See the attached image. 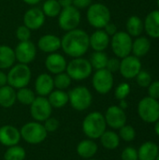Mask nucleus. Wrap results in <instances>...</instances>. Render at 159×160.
<instances>
[{
  "mask_svg": "<svg viewBox=\"0 0 159 160\" xmlns=\"http://www.w3.org/2000/svg\"><path fill=\"white\" fill-rule=\"evenodd\" d=\"M107 124L104 117L99 112H92L88 113L82 121V131L84 135L91 140L99 139L107 130Z\"/></svg>",
  "mask_w": 159,
  "mask_h": 160,
  "instance_id": "obj_2",
  "label": "nucleus"
},
{
  "mask_svg": "<svg viewBox=\"0 0 159 160\" xmlns=\"http://www.w3.org/2000/svg\"><path fill=\"white\" fill-rule=\"evenodd\" d=\"M108 59H109V56L106 54V52H94L88 60H89L93 69L98 70V69L106 68Z\"/></svg>",
  "mask_w": 159,
  "mask_h": 160,
  "instance_id": "obj_32",
  "label": "nucleus"
},
{
  "mask_svg": "<svg viewBox=\"0 0 159 160\" xmlns=\"http://www.w3.org/2000/svg\"><path fill=\"white\" fill-rule=\"evenodd\" d=\"M16 101V90L13 87L8 84L0 87V107L5 109L11 108Z\"/></svg>",
  "mask_w": 159,
  "mask_h": 160,
  "instance_id": "obj_26",
  "label": "nucleus"
},
{
  "mask_svg": "<svg viewBox=\"0 0 159 160\" xmlns=\"http://www.w3.org/2000/svg\"><path fill=\"white\" fill-rule=\"evenodd\" d=\"M131 91V87L129 85V83L127 82H121L120 84H118L114 90V97L116 99L118 100H123L126 99L128 95L130 94Z\"/></svg>",
  "mask_w": 159,
  "mask_h": 160,
  "instance_id": "obj_37",
  "label": "nucleus"
},
{
  "mask_svg": "<svg viewBox=\"0 0 159 160\" xmlns=\"http://www.w3.org/2000/svg\"><path fill=\"white\" fill-rule=\"evenodd\" d=\"M127 33L131 38H138L142 35L144 30L143 21L137 15L130 16L127 21Z\"/></svg>",
  "mask_w": 159,
  "mask_h": 160,
  "instance_id": "obj_28",
  "label": "nucleus"
},
{
  "mask_svg": "<svg viewBox=\"0 0 159 160\" xmlns=\"http://www.w3.org/2000/svg\"><path fill=\"white\" fill-rule=\"evenodd\" d=\"M34 86L36 95L47 98L54 90L53 77L50 73H41L37 77Z\"/></svg>",
  "mask_w": 159,
  "mask_h": 160,
  "instance_id": "obj_19",
  "label": "nucleus"
},
{
  "mask_svg": "<svg viewBox=\"0 0 159 160\" xmlns=\"http://www.w3.org/2000/svg\"><path fill=\"white\" fill-rule=\"evenodd\" d=\"M103 30L110 36V37H112L114 34H116L118 32V29H117V26L116 24H114L113 22H110L109 23L106 24V26L103 28Z\"/></svg>",
  "mask_w": 159,
  "mask_h": 160,
  "instance_id": "obj_45",
  "label": "nucleus"
},
{
  "mask_svg": "<svg viewBox=\"0 0 159 160\" xmlns=\"http://www.w3.org/2000/svg\"><path fill=\"white\" fill-rule=\"evenodd\" d=\"M136 82L139 86L142 88H147L153 81H152V76L149 72L141 70L140 73L136 76Z\"/></svg>",
  "mask_w": 159,
  "mask_h": 160,
  "instance_id": "obj_38",
  "label": "nucleus"
},
{
  "mask_svg": "<svg viewBox=\"0 0 159 160\" xmlns=\"http://www.w3.org/2000/svg\"><path fill=\"white\" fill-rule=\"evenodd\" d=\"M86 160H97V159H93V158H90V159H86Z\"/></svg>",
  "mask_w": 159,
  "mask_h": 160,
  "instance_id": "obj_53",
  "label": "nucleus"
},
{
  "mask_svg": "<svg viewBox=\"0 0 159 160\" xmlns=\"http://www.w3.org/2000/svg\"><path fill=\"white\" fill-rule=\"evenodd\" d=\"M47 98L52 109H61L68 103V95L64 90L54 89Z\"/></svg>",
  "mask_w": 159,
  "mask_h": 160,
  "instance_id": "obj_29",
  "label": "nucleus"
},
{
  "mask_svg": "<svg viewBox=\"0 0 159 160\" xmlns=\"http://www.w3.org/2000/svg\"><path fill=\"white\" fill-rule=\"evenodd\" d=\"M16 63L14 49L8 45H0V69H9Z\"/></svg>",
  "mask_w": 159,
  "mask_h": 160,
  "instance_id": "obj_24",
  "label": "nucleus"
},
{
  "mask_svg": "<svg viewBox=\"0 0 159 160\" xmlns=\"http://www.w3.org/2000/svg\"><path fill=\"white\" fill-rule=\"evenodd\" d=\"M97 150L98 146L97 142L91 139H85L81 141L76 147V151L79 157L85 160L93 158L97 153Z\"/></svg>",
  "mask_w": 159,
  "mask_h": 160,
  "instance_id": "obj_22",
  "label": "nucleus"
},
{
  "mask_svg": "<svg viewBox=\"0 0 159 160\" xmlns=\"http://www.w3.org/2000/svg\"><path fill=\"white\" fill-rule=\"evenodd\" d=\"M151 49V42L146 37H138L132 43V54L141 58L145 56Z\"/></svg>",
  "mask_w": 159,
  "mask_h": 160,
  "instance_id": "obj_27",
  "label": "nucleus"
},
{
  "mask_svg": "<svg viewBox=\"0 0 159 160\" xmlns=\"http://www.w3.org/2000/svg\"><path fill=\"white\" fill-rule=\"evenodd\" d=\"M157 6H158V8H159V0H157Z\"/></svg>",
  "mask_w": 159,
  "mask_h": 160,
  "instance_id": "obj_51",
  "label": "nucleus"
},
{
  "mask_svg": "<svg viewBox=\"0 0 159 160\" xmlns=\"http://www.w3.org/2000/svg\"><path fill=\"white\" fill-rule=\"evenodd\" d=\"M120 62L121 59L118 57H111L108 59V63L106 66V68L111 71L112 73H114L116 71H119V68H120Z\"/></svg>",
  "mask_w": 159,
  "mask_h": 160,
  "instance_id": "obj_42",
  "label": "nucleus"
},
{
  "mask_svg": "<svg viewBox=\"0 0 159 160\" xmlns=\"http://www.w3.org/2000/svg\"><path fill=\"white\" fill-rule=\"evenodd\" d=\"M148 88V94L150 98L159 99V81H154L150 83Z\"/></svg>",
  "mask_w": 159,
  "mask_h": 160,
  "instance_id": "obj_43",
  "label": "nucleus"
},
{
  "mask_svg": "<svg viewBox=\"0 0 159 160\" xmlns=\"http://www.w3.org/2000/svg\"><path fill=\"white\" fill-rule=\"evenodd\" d=\"M158 155V146L153 142H146L142 143L138 150L139 160H156Z\"/></svg>",
  "mask_w": 159,
  "mask_h": 160,
  "instance_id": "obj_25",
  "label": "nucleus"
},
{
  "mask_svg": "<svg viewBox=\"0 0 159 160\" xmlns=\"http://www.w3.org/2000/svg\"><path fill=\"white\" fill-rule=\"evenodd\" d=\"M119 137L120 140H123L124 142H130L135 140L136 138V130L132 126L125 125L121 128H119Z\"/></svg>",
  "mask_w": 159,
  "mask_h": 160,
  "instance_id": "obj_36",
  "label": "nucleus"
},
{
  "mask_svg": "<svg viewBox=\"0 0 159 160\" xmlns=\"http://www.w3.org/2000/svg\"><path fill=\"white\" fill-rule=\"evenodd\" d=\"M121 159L122 160H139L138 157V150H136L134 147L128 146L126 147L122 154H121Z\"/></svg>",
  "mask_w": 159,
  "mask_h": 160,
  "instance_id": "obj_41",
  "label": "nucleus"
},
{
  "mask_svg": "<svg viewBox=\"0 0 159 160\" xmlns=\"http://www.w3.org/2000/svg\"><path fill=\"white\" fill-rule=\"evenodd\" d=\"M52 107L46 97H36L35 100L30 105V114L37 122L43 123L52 116Z\"/></svg>",
  "mask_w": 159,
  "mask_h": 160,
  "instance_id": "obj_12",
  "label": "nucleus"
},
{
  "mask_svg": "<svg viewBox=\"0 0 159 160\" xmlns=\"http://www.w3.org/2000/svg\"><path fill=\"white\" fill-rule=\"evenodd\" d=\"M20 130L11 125H5L0 127V143L4 146L9 147L17 145L21 141Z\"/></svg>",
  "mask_w": 159,
  "mask_h": 160,
  "instance_id": "obj_20",
  "label": "nucleus"
},
{
  "mask_svg": "<svg viewBox=\"0 0 159 160\" xmlns=\"http://www.w3.org/2000/svg\"><path fill=\"white\" fill-rule=\"evenodd\" d=\"M36 98V93L30 88L22 87L16 91V99L19 103L26 106H30Z\"/></svg>",
  "mask_w": 159,
  "mask_h": 160,
  "instance_id": "obj_33",
  "label": "nucleus"
},
{
  "mask_svg": "<svg viewBox=\"0 0 159 160\" xmlns=\"http://www.w3.org/2000/svg\"><path fill=\"white\" fill-rule=\"evenodd\" d=\"M138 114L145 123H156L159 120V101L149 96L143 98L138 104Z\"/></svg>",
  "mask_w": 159,
  "mask_h": 160,
  "instance_id": "obj_9",
  "label": "nucleus"
},
{
  "mask_svg": "<svg viewBox=\"0 0 159 160\" xmlns=\"http://www.w3.org/2000/svg\"><path fill=\"white\" fill-rule=\"evenodd\" d=\"M22 1L23 3H25L26 5H28V6L35 7V6H37V4H39L41 0H22Z\"/></svg>",
  "mask_w": 159,
  "mask_h": 160,
  "instance_id": "obj_48",
  "label": "nucleus"
},
{
  "mask_svg": "<svg viewBox=\"0 0 159 160\" xmlns=\"http://www.w3.org/2000/svg\"><path fill=\"white\" fill-rule=\"evenodd\" d=\"M82 21L81 10L73 6L62 8L57 17L58 26L65 32L78 28Z\"/></svg>",
  "mask_w": 159,
  "mask_h": 160,
  "instance_id": "obj_10",
  "label": "nucleus"
},
{
  "mask_svg": "<svg viewBox=\"0 0 159 160\" xmlns=\"http://www.w3.org/2000/svg\"><path fill=\"white\" fill-rule=\"evenodd\" d=\"M144 30L152 38H159V9L151 11L145 18Z\"/></svg>",
  "mask_w": 159,
  "mask_h": 160,
  "instance_id": "obj_23",
  "label": "nucleus"
},
{
  "mask_svg": "<svg viewBox=\"0 0 159 160\" xmlns=\"http://www.w3.org/2000/svg\"><path fill=\"white\" fill-rule=\"evenodd\" d=\"M43 126L48 133H52V132H55L59 128L60 123L56 118L51 116L43 122Z\"/></svg>",
  "mask_w": 159,
  "mask_h": 160,
  "instance_id": "obj_40",
  "label": "nucleus"
},
{
  "mask_svg": "<svg viewBox=\"0 0 159 160\" xmlns=\"http://www.w3.org/2000/svg\"><path fill=\"white\" fill-rule=\"evenodd\" d=\"M156 160H159V155L157 156V159H156Z\"/></svg>",
  "mask_w": 159,
  "mask_h": 160,
  "instance_id": "obj_52",
  "label": "nucleus"
},
{
  "mask_svg": "<svg viewBox=\"0 0 159 160\" xmlns=\"http://www.w3.org/2000/svg\"><path fill=\"white\" fill-rule=\"evenodd\" d=\"M46 21V16L44 15L41 8L37 7H31L28 8L22 17L23 25L28 27L31 31H36L41 28Z\"/></svg>",
  "mask_w": 159,
  "mask_h": 160,
  "instance_id": "obj_15",
  "label": "nucleus"
},
{
  "mask_svg": "<svg viewBox=\"0 0 159 160\" xmlns=\"http://www.w3.org/2000/svg\"><path fill=\"white\" fill-rule=\"evenodd\" d=\"M111 37L103 30L97 29L89 35V45L94 52H104L110 46Z\"/></svg>",
  "mask_w": 159,
  "mask_h": 160,
  "instance_id": "obj_21",
  "label": "nucleus"
},
{
  "mask_svg": "<svg viewBox=\"0 0 159 160\" xmlns=\"http://www.w3.org/2000/svg\"><path fill=\"white\" fill-rule=\"evenodd\" d=\"M67 95L70 106L78 112H83L92 105L93 96L86 86H75L68 91Z\"/></svg>",
  "mask_w": 159,
  "mask_h": 160,
  "instance_id": "obj_6",
  "label": "nucleus"
},
{
  "mask_svg": "<svg viewBox=\"0 0 159 160\" xmlns=\"http://www.w3.org/2000/svg\"><path fill=\"white\" fill-rule=\"evenodd\" d=\"M71 82H72V80L66 71L56 74L53 77L54 88L58 90H64V91L67 90L71 85Z\"/></svg>",
  "mask_w": 159,
  "mask_h": 160,
  "instance_id": "obj_35",
  "label": "nucleus"
},
{
  "mask_svg": "<svg viewBox=\"0 0 159 160\" xmlns=\"http://www.w3.org/2000/svg\"><path fill=\"white\" fill-rule=\"evenodd\" d=\"M120 101V104H119V107L121 108V109H123V110H126L127 107H128V104H127V100L126 99H123V100H119Z\"/></svg>",
  "mask_w": 159,
  "mask_h": 160,
  "instance_id": "obj_49",
  "label": "nucleus"
},
{
  "mask_svg": "<svg viewBox=\"0 0 159 160\" xmlns=\"http://www.w3.org/2000/svg\"><path fill=\"white\" fill-rule=\"evenodd\" d=\"M155 132L157 133V135L159 137V120H157L155 123Z\"/></svg>",
  "mask_w": 159,
  "mask_h": 160,
  "instance_id": "obj_50",
  "label": "nucleus"
},
{
  "mask_svg": "<svg viewBox=\"0 0 159 160\" xmlns=\"http://www.w3.org/2000/svg\"><path fill=\"white\" fill-rule=\"evenodd\" d=\"M44 65L50 74L56 75L66 71L67 61L63 54L56 52L47 55Z\"/></svg>",
  "mask_w": 159,
  "mask_h": 160,
  "instance_id": "obj_17",
  "label": "nucleus"
},
{
  "mask_svg": "<svg viewBox=\"0 0 159 160\" xmlns=\"http://www.w3.org/2000/svg\"><path fill=\"white\" fill-rule=\"evenodd\" d=\"M92 3L93 0H73L72 6L78 8L79 10H82V9H87Z\"/></svg>",
  "mask_w": 159,
  "mask_h": 160,
  "instance_id": "obj_44",
  "label": "nucleus"
},
{
  "mask_svg": "<svg viewBox=\"0 0 159 160\" xmlns=\"http://www.w3.org/2000/svg\"><path fill=\"white\" fill-rule=\"evenodd\" d=\"M37 48L44 53L56 52L61 49V38L53 34L42 35L37 43Z\"/></svg>",
  "mask_w": 159,
  "mask_h": 160,
  "instance_id": "obj_18",
  "label": "nucleus"
},
{
  "mask_svg": "<svg viewBox=\"0 0 159 160\" xmlns=\"http://www.w3.org/2000/svg\"><path fill=\"white\" fill-rule=\"evenodd\" d=\"M40 8L46 18H57L62 10V8L57 0H45Z\"/></svg>",
  "mask_w": 159,
  "mask_h": 160,
  "instance_id": "obj_31",
  "label": "nucleus"
},
{
  "mask_svg": "<svg viewBox=\"0 0 159 160\" xmlns=\"http://www.w3.org/2000/svg\"><path fill=\"white\" fill-rule=\"evenodd\" d=\"M7 84V73H5L3 70L0 69V87L5 86Z\"/></svg>",
  "mask_w": 159,
  "mask_h": 160,
  "instance_id": "obj_46",
  "label": "nucleus"
},
{
  "mask_svg": "<svg viewBox=\"0 0 159 160\" xmlns=\"http://www.w3.org/2000/svg\"><path fill=\"white\" fill-rule=\"evenodd\" d=\"M26 157L25 150L22 147L17 145L9 146L4 153V159L5 160H24Z\"/></svg>",
  "mask_w": 159,
  "mask_h": 160,
  "instance_id": "obj_34",
  "label": "nucleus"
},
{
  "mask_svg": "<svg viewBox=\"0 0 159 160\" xmlns=\"http://www.w3.org/2000/svg\"><path fill=\"white\" fill-rule=\"evenodd\" d=\"M101 145L108 150H114L120 145V137L119 135L112 130H106L100 136Z\"/></svg>",
  "mask_w": 159,
  "mask_h": 160,
  "instance_id": "obj_30",
  "label": "nucleus"
},
{
  "mask_svg": "<svg viewBox=\"0 0 159 160\" xmlns=\"http://www.w3.org/2000/svg\"><path fill=\"white\" fill-rule=\"evenodd\" d=\"M31 32L32 31L28 27L22 24L17 27V29L15 31V35L19 41H27V40H30V38H31V35H32Z\"/></svg>",
  "mask_w": 159,
  "mask_h": 160,
  "instance_id": "obj_39",
  "label": "nucleus"
},
{
  "mask_svg": "<svg viewBox=\"0 0 159 160\" xmlns=\"http://www.w3.org/2000/svg\"><path fill=\"white\" fill-rule=\"evenodd\" d=\"M37 45L31 40L19 41V43L14 48L16 61L25 65H29L30 63L34 62L37 56Z\"/></svg>",
  "mask_w": 159,
  "mask_h": 160,
  "instance_id": "obj_13",
  "label": "nucleus"
},
{
  "mask_svg": "<svg viewBox=\"0 0 159 160\" xmlns=\"http://www.w3.org/2000/svg\"><path fill=\"white\" fill-rule=\"evenodd\" d=\"M142 62L139 57L129 54L121 59L119 72L120 74L127 80L134 79L142 70Z\"/></svg>",
  "mask_w": 159,
  "mask_h": 160,
  "instance_id": "obj_14",
  "label": "nucleus"
},
{
  "mask_svg": "<svg viewBox=\"0 0 159 160\" xmlns=\"http://www.w3.org/2000/svg\"><path fill=\"white\" fill-rule=\"evenodd\" d=\"M113 75L107 68L96 70L92 76V85L97 93L106 95L110 93L113 87Z\"/></svg>",
  "mask_w": 159,
  "mask_h": 160,
  "instance_id": "obj_11",
  "label": "nucleus"
},
{
  "mask_svg": "<svg viewBox=\"0 0 159 160\" xmlns=\"http://www.w3.org/2000/svg\"><path fill=\"white\" fill-rule=\"evenodd\" d=\"M89 49V34L83 29L67 31L61 38V50L70 58L82 57Z\"/></svg>",
  "mask_w": 159,
  "mask_h": 160,
  "instance_id": "obj_1",
  "label": "nucleus"
},
{
  "mask_svg": "<svg viewBox=\"0 0 159 160\" xmlns=\"http://www.w3.org/2000/svg\"><path fill=\"white\" fill-rule=\"evenodd\" d=\"M93 68L88 59L82 57L71 58L67 62L66 72L71 78L72 81H84L88 79L93 73Z\"/></svg>",
  "mask_w": 159,
  "mask_h": 160,
  "instance_id": "obj_5",
  "label": "nucleus"
},
{
  "mask_svg": "<svg viewBox=\"0 0 159 160\" xmlns=\"http://www.w3.org/2000/svg\"><path fill=\"white\" fill-rule=\"evenodd\" d=\"M20 133L21 138L29 144H39L43 142L48 136V132L43 124L37 121L24 124L21 128Z\"/></svg>",
  "mask_w": 159,
  "mask_h": 160,
  "instance_id": "obj_7",
  "label": "nucleus"
},
{
  "mask_svg": "<svg viewBox=\"0 0 159 160\" xmlns=\"http://www.w3.org/2000/svg\"><path fill=\"white\" fill-rule=\"evenodd\" d=\"M106 124L113 129H119L127 124V114L125 110L117 105L110 106L104 114Z\"/></svg>",
  "mask_w": 159,
  "mask_h": 160,
  "instance_id": "obj_16",
  "label": "nucleus"
},
{
  "mask_svg": "<svg viewBox=\"0 0 159 160\" xmlns=\"http://www.w3.org/2000/svg\"><path fill=\"white\" fill-rule=\"evenodd\" d=\"M57 1L60 4L62 8L72 6V2H73V0H57Z\"/></svg>",
  "mask_w": 159,
  "mask_h": 160,
  "instance_id": "obj_47",
  "label": "nucleus"
},
{
  "mask_svg": "<svg viewBox=\"0 0 159 160\" xmlns=\"http://www.w3.org/2000/svg\"><path fill=\"white\" fill-rule=\"evenodd\" d=\"M7 77V84L15 90H18L29 84L32 78V70L28 65L17 63L8 69Z\"/></svg>",
  "mask_w": 159,
  "mask_h": 160,
  "instance_id": "obj_4",
  "label": "nucleus"
},
{
  "mask_svg": "<svg viewBox=\"0 0 159 160\" xmlns=\"http://www.w3.org/2000/svg\"><path fill=\"white\" fill-rule=\"evenodd\" d=\"M132 43V38L126 31H118L111 37L110 41V45L114 55L120 59L131 54Z\"/></svg>",
  "mask_w": 159,
  "mask_h": 160,
  "instance_id": "obj_8",
  "label": "nucleus"
},
{
  "mask_svg": "<svg viewBox=\"0 0 159 160\" xmlns=\"http://www.w3.org/2000/svg\"><path fill=\"white\" fill-rule=\"evenodd\" d=\"M112 14L109 8L102 3H92L86 9V20L95 29H103L111 22Z\"/></svg>",
  "mask_w": 159,
  "mask_h": 160,
  "instance_id": "obj_3",
  "label": "nucleus"
}]
</instances>
